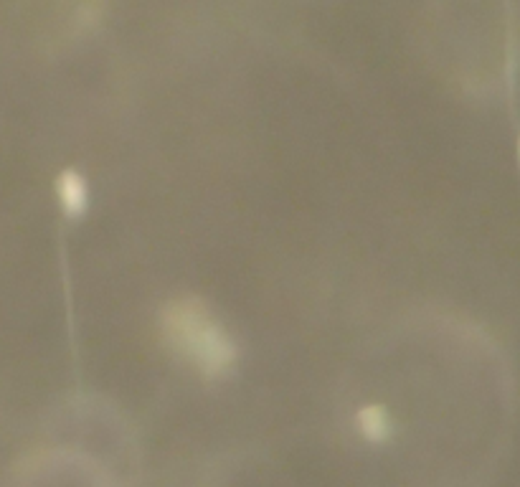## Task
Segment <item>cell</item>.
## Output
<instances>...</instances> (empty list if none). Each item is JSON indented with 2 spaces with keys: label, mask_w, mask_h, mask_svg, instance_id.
Here are the masks:
<instances>
[{
  "label": "cell",
  "mask_w": 520,
  "mask_h": 487,
  "mask_svg": "<svg viewBox=\"0 0 520 487\" xmlns=\"http://www.w3.org/2000/svg\"><path fill=\"white\" fill-rule=\"evenodd\" d=\"M170 345L206 376H221L236 361V348L211 312L198 302H176L165 312Z\"/></svg>",
  "instance_id": "1"
},
{
  "label": "cell",
  "mask_w": 520,
  "mask_h": 487,
  "mask_svg": "<svg viewBox=\"0 0 520 487\" xmlns=\"http://www.w3.org/2000/svg\"><path fill=\"white\" fill-rule=\"evenodd\" d=\"M356 424H358V434H361L366 442L373 444H384L389 442L391 434H394V422H391L389 411L384 406H363L356 416Z\"/></svg>",
  "instance_id": "2"
},
{
  "label": "cell",
  "mask_w": 520,
  "mask_h": 487,
  "mask_svg": "<svg viewBox=\"0 0 520 487\" xmlns=\"http://www.w3.org/2000/svg\"><path fill=\"white\" fill-rule=\"evenodd\" d=\"M59 201L72 216H79L84 208H87L89 193L77 173H64V176L59 178Z\"/></svg>",
  "instance_id": "3"
},
{
  "label": "cell",
  "mask_w": 520,
  "mask_h": 487,
  "mask_svg": "<svg viewBox=\"0 0 520 487\" xmlns=\"http://www.w3.org/2000/svg\"><path fill=\"white\" fill-rule=\"evenodd\" d=\"M518 163H520V140H518Z\"/></svg>",
  "instance_id": "4"
}]
</instances>
